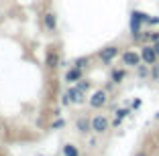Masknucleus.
I'll return each mask as SVG.
<instances>
[{
	"instance_id": "nucleus-1",
	"label": "nucleus",
	"mask_w": 159,
	"mask_h": 156,
	"mask_svg": "<svg viewBox=\"0 0 159 156\" xmlns=\"http://www.w3.org/2000/svg\"><path fill=\"white\" fill-rule=\"evenodd\" d=\"M86 101V93L84 91H80L78 87H75V85H70V87H67V91L63 93V99H61V103H63V106H70V103H84Z\"/></svg>"
},
{
	"instance_id": "nucleus-2",
	"label": "nucleus",
	"mask_w": 159,
	"mask_h": 156,
	"mask_svg": "<svg viewBox=\"0 0 159 156\" xmlns=\"http://www.w3.org/2000/svg\"><path fill=\"white\" fill-rule=\"evenodd\" d=\"M120 61L125 67H131V69H137L141 63H143V59H141V53L139 51H133V49H126L120 53Z\"/></svg>"
},
{
	"instance_id": "nucleus-3",
	"label": "nucleus",
	"mask_w": 159,
	"mask_h": 156,
	"mask_svg": "<svg viewBox=\"0 0 159 156\" xmlns=\"http://www.w3.org/2000/svg\"><path fill=\"white\" fill-rule=\"evenodd\" d=\"M108 130H110V120H108V116H104V114L92 116V132L94 134L102 136V134H106Z\"/></svg>"
},
{
	"instance_id": "nucleus-4",
	"label": "nucleus",
	"mask_w": 159,
	"mask_h": 156,
	"mask_svg": "<svg viewBox=\"0 0 159 156\" xmlns=\"http://www.w3.org/2000/svg\"><path fill=\"white\" fill-rule=\"evenodd\" d=\"M118 55H120V49H118L116 45H108V47H104V49L98 51V59H100L102 65H110Z\"/></svg>"
},
{
	"instance_id": "nucleus-5",
	"label": "nucleus",
	"mask_w": 159,
	"mask_h": 156,
	"mask_svg": "<svg viewBox=\"0 0 159 156\" xmlns=\"http://www.w3.org/2000/svg\"><path fill=\"white\" fill-rule=\"evenodd\" d=\"M139 53H141V59H143V63H145V65H149V67H153V65H157V63H159V57H157V53H155L153 45H149V43H145V45H141Z\"/></svg>"
},
{
	"instance_id": "nucleus-6",
	"label": "nucleus",
	"mask_w": 159,
	"mask_h": 156,
	"mask_svg": "<svg viewBox=\"0 0 159 156\" xmlns=\"http://www.w3.org/2000/svg\"><path fill=\"white\" fill-rule=\"evenodd\" d=\"M88 103H90V108H94V110H102V108L108 103V91L106 89H96V91L90 95Z\"/></svg>"
},
{
	"instance_id": "nucleus-7",
	"label": "nucleus",
	"mask_w": 159,
	"mask_h": 156,
	"mask_svg": "<svg viewBox=\"0 0 159 156\" xmlns=\"http://www.w3.org/2000/svg\"><path fill=\"white\" fill-rule=\"evenodd\" d=\"M59 65H61L59 51H57L55 47H51V49L47 51V55H45V67L49 69V71H55V69H59Z\"/></svg>"
},
{
	"instance_id": "nucleus-8",
	"label": "nucleus",
	"mask_w": 159,
	"mask_h": 156,
	"mask_svg": "<svg viewBox=\"0 0 159 156\" xmlns=\"http://www.w3.org/2000/svg\"><path fill=\"white\" fill-rule=\"evenodd\" d=\"M75 130H78L82 136L90 134L92 132V118H88V116H80V118L75 120Z\"/></svg>"
},
{
	"instance_id": "nucleus-9",
	"label": "nucleus",
	"mask_w": 159,
	"mask_h": 156,
	"mask_svg": "<svg viewBox=\"0 0 159 156\" xmlns=\"http://www.w3.org/2000/svg\"><path fill=\"white\" fill-rule=\"evenodd\" d=\"M80 79H84V69H78V67H74V65H71V67L66 71V81L71 83V85H75Z\"/></svg>"
},
{
	"instance_id": "nucleus-10",
	"label": "nucleus",
	"mask_w": 159,
	"mask_h": 156,
	"mask_svg": "<svg viewBox=\"0 0 159 156\" xmlns=\"http://www.w3.org/2000/svg\"><path fill=\"white\" fill-rule=\"evenodd\" d=\"M43 27L49 32H55L57 31V16L53 12H45L43 14Z\"/></svg>"
},
{
	"instance_id": "nucleus-11",
	"label": "nucleus",
	"mask_w": 159,
	"mask_h": 156,
	"mask_svg": "<svg viewBox=\"0 0 159 156\" xmlns=\"http://www.w3.org/2000/svg\"><path fill=\"white\" fill-rule=\"evenodd\" d=\"M125 77H126V69L122 67V69H112L110 71V81L114 83V85H120L122 81H125Z\"/></svg>"
},
{
	"instance_id": "nucleus-12",
	"label": "nucleus",
	"mask_w": 159,
	"mask_h": 156,
	"mask_svg": "<svg viewBox=\"0 0 159 156\" xmlns=\"http://www.w3.org/2000/svg\"><path fill=\"white\" fill-rule=\"evenodd\" d=\"M143 41H147L149 45L159 43V31H145L143 32Z\"/></svg>"
},
{
	"instance_id": "nucleus-13",
	"label": "nucleus",
	"mask_w": 159,
	"mask_h": 156,
	"mask_svg": "<svg viewBox=\"0 0 159 156\" xmlns=\"http://www.w3.org/2000/svg\"><path fill=\"white\" fill-rule=\"evenodd\" d=\"M137 75H139L141 79L151 77V67H149V65H145V63H141L139 67H137Z\"/></svg>"
},
{
	"instance_id": "nucleus-14",
	"label": "nucleus",
	"mask_w": 159,
	"mask_h": 156,
	"mask_svg": "<svg viewBox=\"0 0 159 156\" xmlns=\"http://www.w3.org/2000/svg\"><path fill=\"white\" fill-rule=\"evenodd\" d=\"M61 152H63V156H80V150L75 144H66L61 148Z\"/></svg>"
},
{
	"instance_id": "nucleus-15",
	"label": "nucleus",
	"mask_w": 159,
	"mask_h": 156,
	"mask_svg": "<svg viewBox=\"0 0 159 156\" xmlns=\"http://www.w3.org/2000/svg\"><path fill=\"white\" fill-rule=\"evenodd\" d=\"M75 87H78L80 91H84V93H88V91H90V87H92V83H90L88 79H80V81L75 83Z\"/></svg>"
},
{
	"instance_id": "nucleus-16",
	"label": "nucleus",
	"mask_w": 159,
	"mask_h": 156,
	"mask_svg": "<svg viewBox=\"0 0 159 156\" xmlns=\"http://www.w3.org/2000/svg\"><path fill=\"white\" fill-rule=\"evenodd\" d=\"M88 63H90V57H78V59L74 61V67H78V69H86V67H88Z\"/></svg>"
},
{
	"instance_id": "nucleus-17",
	"label": "nucleus",
	"mask_w": 159,
	"mask_h": 156,
	"mask_svg": "<svg viewBox=\"0 0 159 156\" xmlns=\"http://www.w3.org/2000/svg\"><path fill=\"white\" fill-rule=\"evenodd\" d=\"M129 114H131V110H129V108H120V110H116V116H114V120L122 122V120H125Z\"/></svg>"
},
{
	"instance_id": "nucleus-18",
	"label": "nucleus",
	"mask_w": 159,
	"mask_h": 156,
	"mask_svg": "<svg viewBox=\"0 0 159 156\" xmlns=\"http://www.w3.org/2000/svg\"><path fill=\"white\" fill-rule=\"evenodd\" d=\"M63 126H66V120H63V118H57V120H53V122H51V128L53 130H59V128H63Z\"/></svg>"
},
{
	"instance_id": "nucleus-19",
	"label": "nucleus",
	"mask_w": 159,
	"mask_h": 156,
	"mask_svg": "<svg viewBox=\"0 0 159 156\" xmlns=\"http://www.w3.org/2000/svg\"><path fill=\"white\" fill-rule=\"evenodd\" d=\"M151 79L159 81V67H157V65H153V67H151Z\"/></svg>"
},
{
	"instance_id": "nucleus-20",
	"label": "nucleus",
	"mask_w": 159,
	"mask_h": 156,
	"mask_svg": "<svg viewBox=\"0 0 159 156\" xmlns=\"http://www.w3.org/2000/svg\"><path fill=\"white\" fill-rule=\"evenodd\" d=\"M147 24H159V16H149Z\"/></svg>"
},
{
	"instance_id": "nucleus-21",
	"label": "nucleus",
	"mask_w": 159,
	"mask_h": 156,
	"mask_svg": "<svg viewBox=\"0 0 159 156\" xmlns=\"http://www.w3.org/2000/svg\"><path fill=\"white\" fill-rule=\"evenodd\" d=\"M135 156H149V152H147V150H139Z\"/></svg>"
},
{
	"instance_id": "nucleus-22",
	"label": "nucleus",
	"mask_w": 159,
	"mask_h": 156,
	"mask_svg": "<svg viewBox=\"0 0 159 156\" xmlns=\"http://www.w3.org/2000/svg\"><path fill=\"white\" fill-rule=\"evenodd\" d=\"M153 49H155V53H157V57H159V43H153Z\"/></svg>"
},
{
	"instance_id": "nucleus-23",
	"label": "nucleus",
	"mask_w": 159,
	"mask_h": 156,
	"mask_svg": "<svg viewBox=\"0 0 159 156\" xmlns=\"http://www.w3.org/2000/svg\"><path fill=\"white\" fill-rule=\"evenodd\" d=\"M0 156H2V146H0Z\"/></svg>"
},
{
	"instance_id": "nucleus-24",
	"label": "nucleus",
	"mask_w": 159,
	"mask_h": 156,
	"mask_svg": "<svg viewBox=\"0 0 159 156\" xmlns=\"http://www.w3.org/2000/svg\"><path fill=\"white\" fill-rule=\"evenodd\" d=\"M157 67H159V63H157Z\"/></svg>"
}]
</instances>
